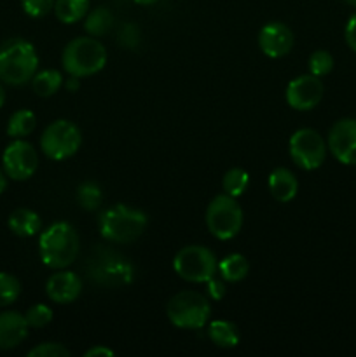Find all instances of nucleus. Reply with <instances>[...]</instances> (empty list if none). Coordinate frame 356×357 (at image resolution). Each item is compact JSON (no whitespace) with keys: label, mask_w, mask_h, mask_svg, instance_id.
Wrapping results in <instances>:
<instances>
[{"label":"nucleus","mask_w":356,"mask_h":357,"mask_svg":"<svg viewBox=\"0 0 356 357\" xmlns=\"http://www.w3.org/2000/svg\"><path fill=\"white\" fill-rule=\"evenodd\" d=\"M24 319L30 328H44L52 321V310L44 303H37L27 310Z\"/></svg>","instance_id":"nucleus-29"},{"label":"nucleus","mask_w":356,"mask_h":357,"mask_svg":"<svg viewBox=\"0 0 356 357\" xmlns=\"http://www.w3.org/2000/svg\"><path fill=\"white\" fill-rule=\"evenodd\" d=\"M63 68L72 77H91L107 65V51L94 37H77L63 49Z\"/></svg>","instance_id":"nucleus-5"},{"label":"nucleus","mask_w":356,"mask_h":357,"mask_svg":"<svg viewBox=\"0 0 356 357\" xmlns=\"http://www.w3.org/2000/svg\"><path fill=\"white\" fill-rule=\"evenodd\" d=\"M79 236L66 222L52 223L38 239V253L42 261L54 271H61L72 265L79 257Z\"/></svg>","instance_id":"nucleus-2"},{"label":"nucleus","mask_w":356,"mask_h":357,"mask_svg":"<svg viewBox=\"0 0 356 357\" xmlns=\"http://www.w3.org/2000/svg\"><path fill=\"white\" fill-rule=\"evenodd\" d=\"M258 45L269 58H283L293 47V31L279 21H271L258 33Z\"/></svg>","instance_id":"nucleus-14"},{"label":"nucleus","mask_w":356,"mask_h":357,"mask_svg":"<svg viewBox=\"0 0 356 357\" xmlns=\"http://www.w3.org/2000/svg\"><path fill=\"white\" fill-rule=\"evenodd\" d=\"M206 227L212 236L220 241L236 237L243 227V211L236 197L227 194L216 195L206 209Z\"/></svg>","instance_id":"nucleus-7"},{"label":"nucleus","mask_w":356,"mask_h":357,"mask_svg":"<svg viewBox=\"0 0 356 357\" xmlns=\"http://www.w3.org/2000/svg\"><path fill=\"white\" fill-rule=\"evenodd\" d=\"M218 272L220 278L227 282H239L250 272V264H248L246 258L239 253H232L229 257L223 258L218 264Z\"/></svg>","instance_id":"nucleus-20"},{"label":"nucleus","mask_w":356,"mask_h":357,"mask_svg":"<svg viewBox=\"0 0 356 357\" xmlns=\"http://www.w3.org/2000/svg\"><path fill=\"white\" fill-rule=\"evenodd\" d=\"M84 356H86V357H112V356H114V352H112L108 347L98 345V347L89 349V351H87Z\"/></svg>","instance_id":"nucleus-35"},{"label":"nucleus","mask_w":356,"mask_h":357,"mask_svg":"<svg viewBox=\"0 0 356 357\" xmlns=\"http://www.w3.org/2000/svg\"><path fill=\"white\" fill-rule=\"evenodd\" d=\"M6 176L7 174L2 173V169H0V194H2V192L7 188V178Z\"/></svg>","instance_id":"nucleus-37"},{"label":"nucleus","mask_w":356,"mask_h":357,"mask_svg":"<svg viewBox=\"0 0 356 357\" xmlns=\"http://www.w3.org/2000/svg\"><path fill=\"white\" fill-rule=\"evenodd\" d=\"M328 149L346 166H356V119H342L328 132Z\"/></svg>","instance_id":"nucleus-13"},{"label":"nucleus","mask_w":356,"mask_h":357,"mask_svg":"<svg viewBox=\"0 0 356 357\" xmlns=\"http://www.w3.org/2000/svg\"><path fill=\"white\" fill-rule=\"evenodd\" d=\"M208 337L216 347L232 349L239 344V330L230 321H212L208 324Z\"/></svg>","instance_id":"nucleus-19"},{"label":"nucleus","mask_w":356,"mask_h":357,"mask_svg":"<svg viewBox=\"0 0 356 357\" xmlns=\"http://www.w3.org/2000/svg\"><path fill=\"white\" fill-rule=\"evenodd\" d=\"M173 268L184 281L208 282L218 272V261L208 248L185 246L175 257Z\"/></svg>","instance_id":"nucleus-8"},{"label":"nucleus","mask_w":356,"mask_h":357,"mask_svg":"<svg viewBox=\"0 0 356 357\" xmlns=\"http://www.w3.org/2000/svg\"><path fill=\"white\" fill-rule=\"evenodd\" d=\"M21 293V284L13 274L0 272V307H7L17 300Z\"/></svg>","instance_id":"nucleus-27"},{"label":"nucleus","mask_w":356,"mask_h":357,"mask_svg":"<svg viewBox=\"0 0 356 357\" xmlns=\"http://www.w3.org/2000/svg\"><path fill=\"white\" fill-rule=\"evenodd\" d=\"M3 103H6V93H3V87L0 86V108L3 107Z\"/></svg>","instance_id":"nucleus-39"},{"label":"nucleus","mask_w":356,"mask_h":357,"mask_svg":"<svg viewBox=\"0 0 356 357\" xmlns=\"http://www.w3.org/2000/svg\"><path fill=\"white\" fill-rule=\"evenodd\" d=\"M112 24H114V16H112L110 10L107 7H96L86 17L84 28H86V31L91 37H101V35L108 33Z\"/></svg>","instance_id":"nucleus-24"},{"label":"nucleus","mask_w":356,"mask_h":357,"mask_svg":"<svg viewBox=\"0 0 356 357\" xmlns=\"http://www.w3.org/2000/svg\"><path fill=\"white\" fill-rule=\"evenodd\" d=\"M38 56L28 40L9 38L0 45V80L9 86H23L37 73Z\"/></svg>","instance_id":"nucleus-3"},{"label":"nucleus","mask_w":356,"mask_h":357,"mask_svg":"<svg viewBox=\"0 0 356 357\" xmlns=\"http://www.w3.org/2000/svg\"><path fill=\"white\" fill-rule=\"evenodd\" d=\"M63 86V75L58 70H42V72L35 73L31 79V87L37 96L49 98L59 91Z\"/></svg>","instance_id":"nucleus-22"},{"label":"nucleus","mask_w":356,"mask_h":357,"mask_svg":"<svg viewBox=\"0 0 356 357\" xmlns=\"http://www.w3.org/2000/svg\"><path fill=\"white\" fill-rule=\"evenodd\" d=\"M248 185H250V174L244 169H241V167H232V169H229L223 174V192L227 195H230V197H239V195H243Z\"/></svg>","instance_id":"nucleus-25"},{"label":"nucleus","mask_w":356,"mask_h":357,"mask_svg":"<svg viewBox=\"0 0 356 357\" xmlns=\"http://www.w3.org/2000/svg\"><path fill=\"white\" fill-rule=\"evenodd\" d=\"M103 201V192H101L100 185L94 181H84L77 188V202L86 211H94L101 206Z\"/></svg>","instance_id":"nucleus-26"},{"label":"nucleus","mask_w":356,"mask_h":357,"mask_svg":"<svg viewBox=\"0 0 356 357\" xmlns=\"http://www.w3.org/2000/svg\"><path fill=\"white\" fill-rule=\"evenodd\" d=\"M89 10V0H56L54 14L61 23L73 24L82 20Z\"/></svg>","instance_id":"nucleus-21"},{"label":"nucleus","mask_w":356,"mask_h":357,"mask_svg":"<svg viewBox=\"0 0 356 357\" xmlns=\"http://www.w3.org/2000/svg\"><path fill=\"white\" fill-rule=\"evenodd\" d=\"M56 0H21V7L30 17H44L54 9Z\"/></svg>","instance_id":"nucleus-30"},{"label":"nucleus","mask_w":356,"mask_h":357,"mask_svg":"<svg viewBox=\"0 0 356 357\" xmlns=\"http://www.w3.org/2000/svg\"><path fill=\"white\" fill-rule=\"evenodd\" d=\"M346 2H348V3H349V6L356 7V0H346Z\"/></svg>","instance_id":"nucleus-40"},{"label":"nucleus","mask_w":356,"mask_h":357,"mask_svg":"<svg viewBox=\"0 0 356 357\" xmlns=\"http://www.w3.org/2000/svg\"><path fill=\"white\" fill-rule=\"evenodd\" d=\"M325 93L323 82H321L320 77L316 75H300L297 79H293L292 82L286 86V103L293 108V110L299 112H307L313 110L314 107H318V103L321 101Z\"/></svg>","instance_id":"nucleus-12"},{"label":"nucleus","mask_w":356,"mask_h":357,"mask_svg":"<svg viewBox=\"0 0 356 357\" xmlns=\"http://www.w3.org/2000/svg\"><path fill=\"white\" fill-rule=\"evenodd\" d=\"M79 87H80V79H79V77H72V75H70V79L66 80V89L72 91V93H75V91L79 89Z\"/></svg>","instance_id":"nucleus-36"},{"label":"nucleus","mask_w":356,"mask_h":357,"mask_svg":"<svg viewBox=\"0 0 356 357\" xmlns=\"http://www.w3.org/2000/svg\"><path fill=\"white\" fill-rule=\"evenodd\" d=\"M7 223H9L10 232H14L20 237L35 236L42 227L40 216H38L35 211H31V209H24V208H20L16 209V211L10 213L9 222Z\"/></svg>","instance_id":"nucleus-18"},{"label":"nucleus","mask_w":356,"mask_h":357,"mask_svg":"<svg viewBox=\"0 0 356 357\" xmlns=\"http://www.w3.org/2000/svg\"><path fill=\"white\" fill-rule=\"evenodd\" d=\"M206 284H208V295L212 296L213 300L223 298V295H225V284H223V281L212 278L208 282H206Z\"/></svg>","instance_id":"nucleus-33"},{"label":"nucleus","mask_w":356,"mask_h":357,"mask_svg":"<svg viewBox=\"0 0 356 357\" xmlns=\"http://www.w3.org/2000/svg\"><path fill=\"white\" fill-rule=\"evenodd\" d=\"M119 44L128 49H135L140 44V30L136 24L126 23L119 31Z\"/></svg>","instance_id":"nucleus-32"},{"label":"nucleus","mask_w":356,"mask_h":357,"mask_svg":"<svg viewBox=\"0 0 356 357\" xmlns=\"http://www.w3.org/2000/svg\"><path fill=\"white\" fill-rule=\"evenodd\" d=\"M37 126V117L31 110H17L10 115L9 122H7V135L10 138H24V136L31 135Z\"/></svg>","instance_id":"nucleus-23"},{"label":"nucleus","mask_w":356,"mask_h":357,"mask_svg":"<svg viewBox=\"0 0 356 357\" xmlns=\"http://www.w3.org/2000/svg\"><path fill=\"white\" fill-rule=\"evenodd\" d=\"M3 173L16 181H24L35 174L38 167L37 150L24 139L17 138L7 149L3 150L2 155Z\"/></svg>","instance_id":"nucleus-11"},{"label":"nucleus","mask_w":356,"mask_h":357,"mask_svg":"<svg viewBox=\"0 0 356 357\" xmlns=\"http://www.w3.org/2000/svg\"><path fill=\"white\" fill-rule=\"evenodd\" d=\"M290 157L306 171L318 169L327 157V145L318 131L311 128L297 129L290 138Z\"/></svg>","instance_id":"nucleus-10"},{"label":"nucleus","mask_w":356,"mask_h":357,"mask_svg":"<svg viewBox=\"0 0 356 357\" xmlns=\"http://www.w3.org/2000/svg\"><path fill=\"white\" fill-rule=\"evenodd\" d=\"M334 70V58L328 51H314L309 58V72L316 77H325Z\"/></svg>","instance_id":"nucleus-28"},{"label":"nucleus","mask_w":356,"mask_h":357,"mask_svg":"<svg viewBox=\"0 0 356 357\" xmlns=\"http://www.w3.org/2000/svg\"><path fill=\"white\" fill-rule=\"evenodd\" d=\"M136 3H140V6H152V3H156L157 0H135Z\"/></svg>","instance_id":"nucleus-38"},{"label":"nucleus","mask_w":356,"mask_h":357,"mask_svg":"<svg viewBox=\"0 0 356 357\" xmlns=\"http://www.w3.org/2000/svg\"><path fill=\"white\" fill-rule=\"evenodd\" d=\"M209 312L208 300L198 291H180L166 307L170 323L180 330H201L208 323Z\"/></svg>","instance_id":"nucleus-6"},{"label":"nucleus","mask_w":356,"mask_h":357,"mask_svg":"<svg viewBox=\"0 0 356 357\" xmlns=\"http://www.w3.org/2000/svg\"><path fill=\"white\" fill-rule=\"evenodd\" d=\"M98 227L103 239L115 244H129L145 232L147 216L140 209L117 204L101 213Z\"/></svg>","instance_id":"nucleus-4"},{"label":"nucleus","mask_w":356,"mask_h":357,"mask_svg":"<svg viewBox=\"0 0 356 357\" xmlns=\"http://www.w3.org/2000/svg\"><path fill=\"white\" fill-rule=\"evenodd\" d=\"M346 42L356 52V14H353L346 24Z\"/></svg>","instance_id":"nucleus-34"},{"label":"nucleus","mask_w":356,"mask_h":357,"mask_svg":"<svg viewBox=\"0 0 356 357\" xmlns=\"http://www.w3.org/2000/svg\"><path fill=\"white\" fill-rule=\"evenodd\" d=\"M87 278L103 288H122L135 279L133 264L112 248L96 246L86 261Z\"/></svg>","instance_id":"nucleus-1"},{"label":"nucleus","mask_w":356,"mask_h":357,"mask_svg":"<svg viewBox=\"0 0 356 357\" xmlns=\"http://www.w3.org/2000/svg\"><path fill=\"white\" fill-rule=\"evenodd\" d=\"M267 185L272 197L279 202H290L299 190V181H297L295 174L286 167H278L272 171L269 174Z\"/></svg>","instance_id":"nucleus-17"},{"label":"nucleus","mask_w":356,"mask_h":357,"mask_svg":"<svg viewBox=\"0 0 356 357\" xmlns=\"http://www.w3.org/2000/svg\"><path fill=\"white\" fill-rule=\"evenodd\" d=\"M82 291V281L77 274L68 271H59L47 279L45 293L54 303L65 305V303L75 302Z\"/></svg>","instance_id":"nucleus-15"},{"label":"nucleus","mask_w":356,"mask_h":357,"mask_svg":"<svg viewBox=\"0 0 356 357\" xmlns=\"http://www.w3.org/2000/svg\"><path fill=\"white\" fill-rule=\"evenodd\" d=\"M82 145L80 129L73 122L59 119L49 124L40 136V149L45 157L52 160H63L75 155Z\"/></svg>","instance_id":"nucleus-9"},{"label":"nucleus","mask_w":356,"mask_h":357,"mask_svg":"<svg viewBox=\"0 0 356 357\" xmlns=\"http://www.w3.org/2000/svg\"><path fill=\"white\" fill-rule=\"evenodd\" d=\"M28 328L23 314L14 310L0 314V351H10L23 344L28 337Z\"/></svg>","instance_id":"nucleus-16"},{"label":"nucleus","mask_w":356,"mask_h":357,"mask_svg":"<svg viewBox=\"0 0 356 357\" xmlns=\"http://www.w3.org/2000/svg\"><path fill=\"white\" fill-rule=\"evenodd\" d=\"M70 351L63 347L61 344H52V342H45V344L37 345L28 352V357H68Z\"/></svg>","instance_id":"nucleus-31"}]
</instances>
